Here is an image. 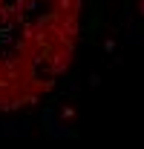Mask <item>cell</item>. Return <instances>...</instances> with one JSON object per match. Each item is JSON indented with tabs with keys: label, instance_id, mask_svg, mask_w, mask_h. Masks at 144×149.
<instances>
[{
	"label": "cell",
	"instance_id": "1",
	"mask_svg": "<svg viewBox=\"0 0 144 149\" xmlns=\"http://www.w3.org/2000/svg\"><path fill=\"white\" fill-rule=\"evenodd\" d=\"M84 0H0V115L40 103L69 72Z\"/></svg>",
	"mask_w": 144,
	"mask_h": 149
},
{
	"label": "cell",
	"instance_id": "2",
	"mask_svg": "<svg viewBox=\"0 0 144 149\" xmlns=\"http://www.w3.org/2000/svg\"><path fill=\"white\" fill-rule=\"evenodd\" d=\"M136 15H138V20L144 26V0H136Z\"/></svg>",
	"mask_w": 144,
	"mask_h": 149
}]
</instances>
